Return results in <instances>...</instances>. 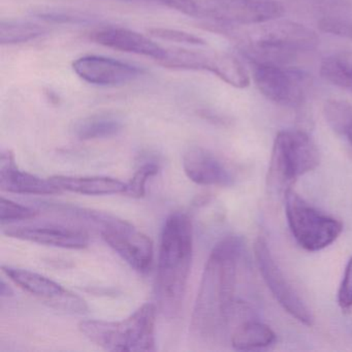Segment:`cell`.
<instances>
[{"instance_id": "obj_1", "label": "cell", "mask_w": 352, "mask_h": 352, "mask_svg": "<svg viewBox=\"0 0 352 352\" xmlns=\"http://www.w3.org/2000/svg\"><path fill=\"white\" fill-rule=\"evenodd\" d=\"M242 239L228 236L211 251L191 317L193 335L215 340L224 333L236 313V285Z\"/></svg>"}, {"instance_id": "obj_2", "label": "cell", "mask_w": 352, "mask_h": 352, "mask_svg": "<svg viewBox=\"0 0 352 352\" xmlns=\"http://www.w3.org/2000/svg\"><path fill=\"white\" fill-rule=\"evenodd\" d=\"M193 252V230L186 214L166 218L160 236L156 298L164 316H177L182 308Z\"/></svg>"}, {"instance_id": "obj_3", "label": "cell", "mask_w": 352, "mask_h": 352, "mask_svg": "<svg viewBox=\"0 0 352 352\" xmlns=\"http://www.w3.org/2000/svg\"><path fill=\"white\" fill-rule=\"evenodd\" d=\"M279 19L253 25L252 30L236 36L240 52L251 65H287L316 48L318 38L313 30Z\"/></svg>"}, {"instance_id": "obj_4", "label": "cell", "mask_w": 352, "mask_h": 352, "mask_svg": "<svg viewBox=\"0 0 352 352\" xmlns=\"http://www.w3.org/2000/svg\"><path fill=\"white\" fill-rule=\"evenodd\" d=\"M156 306L144 304L121 321L84 320L79 329L90 341L108 351L155 350Z\"/></svg>"}, {"instance_id": "obj_5", "label": "cell", "mask_w": 352, "mask_h": 352, "mask_svg": "<svg viewBox=\"0 0 352 352\" xmlns=\"http://www.w3.org/2000/svg\"><path fill=\"white\" fill-rule=\"evenodd\" d=\"M319 162L318 149L306 133L294 129L280 131L272 149L267 182L286 192L300 176L315 170Z\"/></svg>"}, {"instance_id": "obj_6", "label": "cell", "mask_w": 352, "mask_h": 352, "mask_svg": "<svg viewBox=\"0 0 352 352\" xmlns=\"http://www.w3.org/2000/svg\"><path fill=\"white\" fill-rule=\"evenodd\" d=\"M72 213L96 224L104 242L135 271H150L153 263V244L149 236L133 224L104 212L73 209Z\"/></svg>"}, {"instance_id": "obj_7", "label": "cell", "mask_w": 352, "mask_h": 352, "mask_svg": "<svg viewBox=\"0 0 352 352\" xmlns=\"http://www.w3.org/2000/svg\"><path fill=\"white\" fill-rule=\"evenodd\" d=\"M285 211L292 236L305 250L315 252L327 248L343 230L340 220L317 211L292 188L285 192Z\"/></svg>"}, {"instance_id": "obj_8", "label": "cell", "mask_w": 352, "mask_h": 352, "mask_svg": "<svg viewBox=\"0 0 352 352\" xmlns=\"http://www.w3.org/2000/svg\"><path fill=\"white\" fill-rule=\"evenodd\" d=\"M283 14V6L275 0H195L193 17L232 28L265 23Z\"/></svg>"}, {"instance_id": "obj_9", "label": "cell", "mask_w": 352, "mask_h": 352, "mask_svg": "<svg viewBox=\"0 0 352 352\" xmlns=\"http://www.w3.org/2000/svg\"><path fill=\"white\" fill-rule=\"evenodd\" d=\"M157 63L168 69L209 72L228 85L240 89L248 87L250 84V77L244 65L226 53L166 49L164 56Z\"/></svg>"}, {"instance_id": "obj_10", "label": "cell", "mask_w": 352, "mask_h": 352, "mask_svg": "<svg viewBox=\"0 0 352 352\" xmlns=\"http://www.w3.org/2000/svg\"><path fill=\"white\" fill-rule=\"evenodd\" d=\"M253 81L267 100L286 108H300L306 102L310 79L306 74L287 65L255 63Z\"/></svg>"}, {"instance_id": "obj_11", "label": "cell", "mask_w": 352, "mask_h": 352, "mask_svg": "<svg viewBox=\"0 0 352 352\" xmlns=\"http://www.w3.org/2000/svg\"><path fill=\"white\" fill-rule=\"evenodd\" d=\"M254 256L265 284L282 308L302 324L312 327L314 316L310 308L286 279L263 236H258L255 241Z\"/></svg>"}, {"instance_id": "obj_12", "label": "cell", "mask_w": 352, "mask_h": 352, "mask_svg": "<svg viewBox=\"0 0 352 352\" xmlns=\"http://www.w3.org/2000/svg\"><path fill=\"white\" fill-rule=\"evenodd\" d=\"M3 271L22 289L56 310L71 314H84L88 310L83 298L46 276L19 267H3Z\"/></svg>"}, {"instance_id": "obj_13", "label": "cell", "mask_w": 352, "mask_h": 352, "mask_svg": "<svg viewBox=\"0 0 352 352\" xmlns=\"http://www.w3.org/2000/svg\"><path fill=\"white\" fill-rule=\"evenodd\" d=\"M73 69L83 81L104 87L125 85L143 75V71L135 65L98 55L76 59Z\"/></svg>"}, {"instance_id": "obj_14", "label": "cell", "mask_w": 352, "mask_h": 352, "mask_svg": "<svg viewBox=\"0 0 352 352\" xmlns=\"http://www.w3.org/2000/svg\"><path fill=\"white\" fill-rule=\"evenodd\" d=\"M5 234L19 240L59 248L83 249L89 244V236L85 230L61 224L9 226Z\"/></svg>"}, {"instance_id": "obj_15", "label": "cell", "mask_w": 352, "mask_h": 352, "mask_svg": "<svg viewBox=\"0 0 352 352\" xmlns=\"http://www.w3.org/2000/svg\"><path fill=\"white\" fill-rule=\"evenodd\" d=\"M183 168L192 182L204 186L228 187L234 182V174L228 166L213 152L199 146L185 151Z\"/></svg>"}, {"instance_id": "obj_16", "label": "cell", "mask_w": 352, "mask_h": 352, "mask_svg": "<svg viewBox=\"0 0 352 352\" xmlns=\"http://www.w3.org/2000/svg\"><path fill=\"white\" fill-rule=\"evenodd\" d=\"M90 40L107 48L114 49L121 52L131 53L150 57L156 61L162 59L166 49L150 40L148 36L127 28L107 26L98 28L90 34Z\"/></svg>"}, {"instance_id": "obj_17", "label": "cell", "mask_w": 352, "mask_h": 352, "mask_svg": "<svg viewBox=\"0 0 352 352\" xmlns=\"http://www.w3.org/2000/svg\"><path fill=\"white\" fill-rule=\"evenodd\" d=\"M0 188L7 192L32 195H50L61 191L50 179L45 180L20 170L9 150L3 151L0 157Z\"/></svg>"}, {"instance_id": "obj_18", "label": "cell", "mask_w": 352, "mask_h": 352, "mask_svg": "<svg viewBox=\"0 0 352 352\" xmlns=\"http://www.w3.org/2000/svg\"><path fill=\"white\" fill-rule=\"evenodd\" d=\"M49 179L60 190L85 195H118L124 193L126 188V183L110 177L54 176Z\"/></svg>"}, {"instance_id": "obj_19", "label": "cell", "mask_w": 352, "mask_h": 352, "mask_svg": "<svg viewBox=\"0 0 352 352\" xmlns=\"http://www.w3.org/2000/svg\"><path fill=\"white\" fill-rule=\"evenodd\" d=\"M123 129L120 118L112 114H98L81 119L74 125V135L81 141L107 139L118 135Z\"/></svg>"}, {"instance_id": "obj_20", "label": "cell", "mask_w": 352, "mask_h": 352, "mask_svg": "<svg viewBox=\"0 0 352 352\" xmlns=\"http://www.w3.org/2000/svg\"><path fill=\"white\" fill-rule=\"evenodd\" d=\"M276 341L273 329L265 323L245 321L232 331L230 342L236 350H252L269 347Z\"/></svg>"}, {"instance_id": "obj_21", "label": "cell", "mask_w": 352, "mask_h": 352, "mask_svg": "<svg viewBox=\"0 0 352 352\" xmlns=\"http://www.w3.org/2000/svg\"><path fill=\"white\" fill-rule=\"evenodd\" d=\"M320 75L325 81L352 92V51L333 53L323 59Z\"/></svg>"}, {"instance_id": "obj_22", "label": "cell", "mask_w": 352, "mask_h": 352, "mask_svg": "<svg viewBox=\"0 0 352 352\" xmlns=\"http://www.w3.org/2000/svg\"><path fill=\"white\" fill-rule=\"evenodd\" d=\"M48 32V28L34 22L3 20L0 23V43L3 45L24 44L45 36Z\"/></svg>"}, {"instance_id": "obj_23", "label": "cell", "mask_w": 352, "mask_h": 352, "mask_svg": "<svg viewBox=\"0 0 352 352\" xmlns=\"http://www.w3.org/2000/svg\"><path fill=\"white\" fill-rule=\"evenodd\" d=\"M323 111L331 129L345 137L352 146V104L343 100H329Z\"/></svg>"}, {"instance_id": "obj_24", "label": "cell", "mask_w": 352, "mask_h": 352, "mask_svg": "<svg viewBox=\"0 0 352 352\" xmlns=\"http://www.w3.org/2000/svg\"><path fill=\"white\" fill-rule=\"evenodd\" d=\"M34 16L43 21L56 24H87L96 20L90 14L72 10H41Z\"/></svg>"}, {"instance_id": "obj_25", "label": "cell", "mask_w": 352, "mask_h": 352, "mask_svg": "<svg viewBox=\"0 0 352 352\" xmlns=\"http://www.w3.org/2000/svg\"><path fill=\"white\" fill-rule=\"evenodd\" d=\"M160 170V166L153 162L142 166L133 175L131 180L126 183L124 195L133 199H141L146 193V184L151 177L155 176Z\"/></svg>"}, {"instance_id": "obj_26", "label": "cell", "mask_w": 352, "mask_h": 352, "mask_svg": "<svg viewBox=\"0 0 352 352\" xmlns=\"http://www.w3.org/2000/svg\"><path fill=\"white\" fill-rule=\"evenodd\" d=\"M36 214L38 212L34 211L32 208L19 205L3 197L0 199V221L3 224L32 219L36 217Z\"/></svg>"}, {"instance_id": "obj_27", "label": "cell", "mask_w": 352, "mask_h": 352, "mask_svg": "<svg viewBox=\"0 0 352 352\" xmlns=\"http://www.w3.org/2000/svg\"><path fill=\"white\" fill-rule=\"evenodd\" d=\"M150 36L168 42L180 43V44L189 45V46H205L206 42L199 36L188 32H180L170 28H151L149 30Z\"/></svg>"}, {"instance_id": "obj_28", "label": "cell", "mask_w": 352, "mask_h": 352, "mask_svg": "<svg viewBox=\"0 0 352 352\" xmlns=\"http://www.w3.org/2000/svg\"><path fill=\"white\" fill-rule=\"evenodd\" d=\"M318 28L325 34L352 41L351 18L324 17L319 21Z\"/></svg>"}, {"instance_id": "obj_29", "label": "cell", "mask_w": 352, "mask_h": 352, "mask_svg": "<svg viewBox=\"0 0 352 352\" xmlns=\"http://www.w3.org/2000/svg\"><path fill=\"white\" fill-rule=\"evenodd\" d=\"M338 304L344 312L352 309V257L346 265L343 280L338 292Z\"/></svg>"}, {"instance_id": "obj_30", "label": "cell", "mask_w": 352, "mask_h": 352, "mask_svg": "<svg viewBox=\"0 0 352 352\" xmlns=\"http://www.w3.org/2000/svg\"><path fill=\"white\" fill-rule=\"evenodd\" d=\"M12 294L11 288L9 286L6 285L5 281H1V296H9Z\"/></svg>"}, {"instance_id": "obj_31", "label": "cell", "mask_w": 352, "mask_h": 352, "mask_svg": "<svg viewBox=\"0 0 352 352\" xmlns=\"http://www.w3.org/2000/svg\"><path fill=\"white\" fill-rule=\"evenodd\" d=\"M126 1H144V3H157V0H126Z\"/></svg>"}]
</instances>
